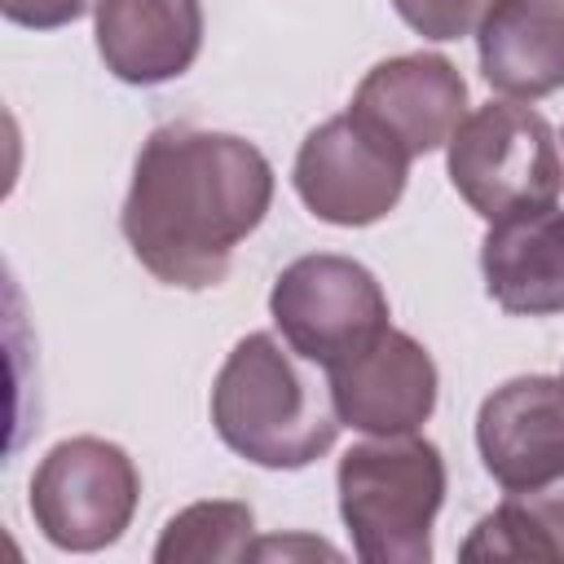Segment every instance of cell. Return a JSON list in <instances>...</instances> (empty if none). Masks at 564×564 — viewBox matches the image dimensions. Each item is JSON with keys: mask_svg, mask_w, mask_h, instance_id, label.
<instances>
[{"mask_svg": "<svg viewBox=\"0 0 564 564\" xmlns=\"http://www.w3.org/2000/svg\"><path fill=\"white\" fill-rule=\"evenodd\" d=\"M273 203V167L238 132L163 123L132 163L119 229L163 286L207 291L225 282L242 238Z\"/></svg>", "mask_w": 564, "mask_h": 564, "instance_id": "1", "label": "cell"}, {"mask_svg": "<svg viewBox=\"0 0 564 564\" xmlns=\"http://www.w3.org/2000/svg\"><path fill=\"white\" fill-rule=\"evenodd\" d=\"M308 366L313 361L269 330L242 335L212 383L216 436L238 458L269 471L317 463L344 423L330 405V388Z\"/></svg>", "mask_w": 564, "mask_h": 564, "instance_id": "2", "label": "cell"}, {"mask_svg": "<svg viewBox=\"0 0 564 564\" xmlns=\"http://www.w3.org/2000/svg\"><path fill=\"white\" fill-rule=\"evenodd\" d=\"M445 458L419 436H370L344 449L335 489L339 516L366 564H427L432 524L445 502Z\"/></svg>", "mask_w": 564, "mask_h": 564, "instance_id": "3", "label": "cell"}, {"mask_svg": "<svg viewBox=\"0 0 564 564\" xmlns=\"http://www.w3.org/2000/svg\"><path fill=\"white\" fill-rule=\"evenodd\" d=\"M449 185L480 220L546 207L564 189L551 123L524 101H489L471 110L445 145Z\"/></svg>", "mask_w": 564, "mask_h": 564, "instance_id": "4", "label": "cell"}, {"mask_svg": "<svg viewBox=\"0 0 564 564\" xmlns=\"http://www.w3.org/2000/svg\"><path fill=\"white\" fill-rule=\"evenodd\" d=\"M141 502V471L123 445L101 436L57 441L31 476V520L57 551H101L123 538Z\"/></svg>", "mask_w": 564, "mask_h": 564, "instance_id": "5", "label": "cell"}, {"mask_svg": "<svg viewBox=\"0 0 564 564\" xmlns=\"http://www.w3.org/2000/svg\"><path fill=\"white\" fill-rule=\"evenodd\" d=\"M269 317L278 335L322 370L352 357L392 326L379 278L352 256L335 251L291 260L269 291Z\"/></svg>", "mask_w": 564, "mask_h": 564, "instance_id": "6", "label": "cell"}, {"mask_svg": "<svg viewBox=\"0 0 564 564\" xmlns=\"http://www.w3.org/2000/svg\"><path fill=\"white\" fill-rule=\"evenodd\" d=\"M410 159L379 141L348 110L317 123L295 150V194L300 203L339 229H361L383 220L405 194Z\"/></svg>", "mask_w": 564, "mask_h": 564, "instance_id": "7", "label": "cell"}, {"mask_svg": "<svg viewBox=\"0 0 564 564\" xmlns=\"http://www.w3.org/2000/svg\"><path fill=\"white\" fill-rule=\"evenodd\" d=\"M348 115L414 163L449 145L467 119V79L441 53H401L366 70Z\"/></svg>", "mask_w": 564, "mask_h": 564, "instance_id": "8", "label": "cell"}, {"mask_svg": "<svg viewBox=\"0 0 564 564\" xmlns=\"http://www.w3.org/2000/svg\"><path fill=\"white\" fill-rule=\"evenodd\" d=\"M326 388L344 427L366 436H401L432 419L441 379L432 352L414 335L388 326L366 348L335 361L326 370Z\"/></svg>", "mask_w": 564, "mask_h": 564, "instance_id": "9", "label": "cell"}, {"mask_svg": "<svg viewBox=\"0 0 564 564\" xmlns=\"http://www.w3.org/2000/svg\"><path fill=\"white\" fill-rule=\"evenodd\" d=\"M476 449L507 489H538L564 476V379L516 375L476 410Z\"/></svg>", "mask_w": 564, "mask_h": 564, "instance_id": "10", "label": "cell"}, {"mask_svg": "<svg viewBox=\"0 0 564 564\" xmlns=\"http://www.w3.org/2000/svg\"><path fill=\"white\" fill-rule=\"evenodd\" d=\"M93 35L106 70L150 88L185 75L203 48L198 0H97Z\"/></svg>", "mask_w": 564, "mask_h": 564, "instance_id": "11", "label": "cell"}, {"mask_svg": "<svg viewBox=\"0 0 564 564\" xmlns=\"http://www.w3.org/2000/svg\"><path fill=\"white\" fill-rule=\"evenodd\" d=\"M489 300L511 317L564 313V207H529L489 220L480 242Z\"/></svg>", "mask_w": 564, "mask_h": 564, "instance_id": "12", "label": "cell"}, {"mask_svg": "<svg viewBox=\"0 0 564 564\" xmlns=\"http://www.w3.org/2000/svg\"><path fill=\"white\" fill-rule=\"evenodd\" d=\"M480 75L494 93L538 101L564 88V0H494L476 26Z\"/></svg>", "mask_w": 564, "mask_h": 564, "instance_id": "13", "label": "cell"}, {"mask_svg": "<svg viewBox=\"0 0 564 564\" xmlns=\"http://www.w3.org/2000/svg\"><path fill=\"white\" fill-rule=\"evenodd\" d=\"M467 564L476 560H529V564H564V476L516 489L489 516H480L458 546Z\"/></svg>", "mask_w": 564, "mask_h": 564, "instance_id": "14", "label": "cell"}, {"mask_svg": "<svg viewBox=\"0 0 564 564\" xmlns=\"http://www.w3.org/2000/svg\"><path fill=\"white\" fill-rule=\"evenodd\" d=\"M251 546H256V511L234 498H207V502H189L163 524L154 542V560L159 564H185V560L238 564V560H251Z\"/></svg>", "mask_w": 564, "mask_h": 564, "instance_id": "15", "label": "cell"}, {"mask_svg": "<svg viewBox=\"0 0 564 564\" xmlns=\"http://www.w3.org/2000/svg\"><path fill=\"white\" fill-rule=\"evenodd\" d=\"M392 9L414 35L445 44L471 35L494 9V0H392Z\"/></svg>", "mask_w": 564, "mask_h": 564, "instance_id": "16", "label": "cell"}, {"mask_svg": "<svg viewBox=\"0 0 564 564\" xmlns=\"http://www.w3.org/2000/svg\"><path fill=\"white\" fill-rule=\"evenodd\" d=\"M88 9H97V0H0V13H4L13 26H26V31H57V26H70V22H79Z\"/></svg>", "mask_w": 564, "mask_h": 564, "instance_id": "17", "label": "cell"}, {"mask_svg": "<svg viewBox=\"0 0 564 564\" xmlns=\"http://www.w3.org/2000/svg\"><path fill=\"white\" fill-rule=\"evenodd\" d=\"M300 560V555H326V560H339V551L330 546V542H322V538H260L256 546H251V560Z\"/></svg>", "mask_w": 564, "mask_h": 564, "instance_id": "18", "label": "cell"}]
</instances>
